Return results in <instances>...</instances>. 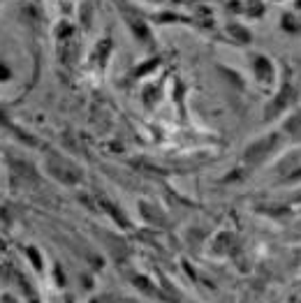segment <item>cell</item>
<instances>
[{"label": "cell", "mask_w": 301, "mask_h": 303, "mask_svg": "<svg viewBox=\"0 0 301 303\" xmlns=\"http://www.w3.org/2000/svg\"><path fill=\"white\" fill-rule=\"evenodd\" d=\"M287 130L290 132H301V114H296V116L287 123Z\"/></svg>", "instance_id": "6da1fadb"}]
</instances>
